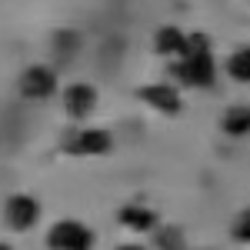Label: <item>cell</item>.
<instances>
[{
  "label": "cell",
  "instance_id": "cell-1",
  "mask_svg": "<svg viewBox=\"0 0 250 250\" xmlns=\"http://www.w3.org/2000/svg\"><path fill=\"white\" fill-rule=\"evenodd\" d=\"M170 80L177 87H197V90H210L217 83V63L210 54V40L204 34H190L187 54L170 63Z\"/></svg>",
  "mask_w": 250,
  "mask_h": 250
},
{
  "label": "cell",
  "instance_id": "cell-2",
  "mask_svg": "<svg viewBox=\"0 0 250 250\" xmlns=\"http://www.w3.org/2000/svg\"><path fill=\"white\" fill-rule=\"evenodd\" d=\"M60 90L57 70L47 67V63H30L27 70H20L17 77V94L23 100H50Z\"/></svg>",
  "mask_w": 250,
  "mask_h": 250
},
{
  "label": "cell",
  "instance_id": "cell-3",
  "mask_svg": "<svg viewBox=\"0 0 250 250\" xmlns=\"http://www.w3.org/2000/svg\"><path fill=\"white\" fill-rule=\"evenodd\" d=\"M40 213H43V207H40L37 197H30V193H10L7 204H3V224L14 233H30L40 224Z\"/></svg>",
  "mask_w": 250,
  "mask_h": 250
},
{
  "label": "cell",
  "instance_id": "cell-4",
  "mask_svg": "<svg viewBox=\"0 0 250 250\" xmlns=\"http://www.w3.org/2000/svg\"><path fill=\"white\" fill-rule=\"evenodd\" d=\"M47 250H94V230L83 220H57L47 230Z\"/></svg>",
  "mask_w": 250,
  "mask_h": 250
},
{
  "label": "cell",
  "instance_id": "cell-5",
  "mask_svg": "<svg viewBox=\"0 0 250 250\" xmlns=\"http://www.w3.org/2000/svg\"><path fill=\"white\" fill-rule=\"evenodd\" d=\"M137 100L160 117H177L184 110V97H180V87L173 80L170 83H144L137 90Z\"/></svg>",
  "mask_w": 250,
  "mask_h": 250
},
{
  "label": "cell",
  "instance_id": "cell-6",
  "mask_svg": "<svg viewBox=\"0 0 250 250\" xmlns=\"http://www.w3.org/2000/svg\"><path fill=\"white\" fill-rule=\"evenodd\" d=\"M114 150V134L104 127H83L70 140H63V154L70 157H104Z\"/></svg>",
  "mask_w": 250,
  "mask_h": 250
},
{
  "label": "cell",
  "instance_id": "cell-7",
  "mask_svg": "<svg viewBox=\"0 0 250 250\" xmlns=\"http://www.w3.org/2000/svg\"><path fill=\"white\" fill-rule=\"evenodd\" d=\"M97 87L94 83H67L63 90H60V104H63V114L70 117V120H87V117L97 110Z\"/></svg>",
  "mask_w": 250,
  "mask_h": 250
},
{
  "label": "cell",
  "instance_id": "cell-8",
  "mask_svg": "<svg viewBox=\"0 0 250 250\" xmlns=\"http://www.w3.org/2000/svg\"><path fill=\"white\" fill-rule=\"evenodd\" d=\"M117 220H120L127 230H134V233H154L157 227H160L157 210H154V207H147V204H140V200L124 204V207L117 210Z\"/></svg>",
  "mask_w": 250,
  "mask_h": 250
},
{
  "label": "cell",
  "instance_id": "cell-9",
  "mask_svg": "<svg viewBox=\"0 0 250 250\" xmlns=\"http://www.w3.org/2000/svg\"><path fill=\"white\" fill-rule=\"evenodd\" d=\"M190 47V34H184L180 27H160L154 34V50L167 60H180Z\"/></svg>",
  "mask_w": 250,
  "mask_h": 250
},
{
  "label": "cell",
  "instance_id": "cell-10",
  "mask_svg": "<svg viewBox=\"0 0 250 250\" xmlns=\"http://www.w3.org/2000/svg\"><path fill=\"white\" fill-rule=\"evenodd\" d=\"M220 130L227 137H250V104H230L220 114Z\"/></svg>",
  "mask_w": 250,
  "mask_h": 250
},
{
  "label": "cell",
  "instance_id": "cell-11",
  "mask_svg": "<svg viewBox=\"0 0 250 250\" xmlns=\"http://www.w3.org/2000/svg\"><path fill=\"white\" fill-rule=\"evenodd\" d=\"M154 250H190L187 247V233L177 224H160L154 230Z\"/></svg>",
  "mask_w": 250,
  "mask_h": 250
},
{
  "label": "cell",
  "instance_id": "cell-12",
  "mask_svg": "<svg viewBox=\"0 0 250 250\" xmlns=\"http://www.w3.org/2000/svg\"><path fill=\"white\" fill-rule=\"evenodd\" d=\"M227 77L237 83H250V47H240L227 57Z\"/></svg>",
  "mask_w": 250,
  "mask_h": 250
},
{
  "label": "cell",
  "instance_id": "cell-13",
  "mask_svg": "<svg viewBox=\"0 0 250 250\" xmlns=\"http://www.w3.org/2000/svg\"><path fill=\"white\" fill-rule=\"evenodd\" d=\"M230 240L233 244H250V204L230 220Z\"/></svg>",
  "mask_w": 250,
  "mask_h": 250
},
{
  "label": "cell",
  "instance_id": "cell-14",
  "mask_svg": "<svg viewBox=\"0 0 250 250\" xmlns=\"http://www.w3.org/2000/svg\"><path fill=\"white\" fill-rule=\"evenodd\" d=\"M114 250H147V247H140V244H120V247H114Z\"/></svg>",
  "mask_w": 250,
  "mask_h": 250
},
{
  "label": "cell",
  "instance_id": "cell-15",
  "mask_svg": "<svg viewBox=\"0 0 250 250\" xmlns=\"http://www.w3.org/2000/svg\"><path fill=\"white\" fill-rule=\"evenodd\" d=\"M0 250H14V247H10V244H3V240H0Z\"/></svg>",
  "mask_w": 250,
  "mask_h": 250
},
{
  "label": "cell",
  "instance_id": "cell-16",
  "mask_svg": "<svg viewBox=\"0 0 250 250\" xmlns=\"http://www.w3.org/2000/svg\"><path fill=\"white\" fill-rule=\"evenodd\" d=\"M200 250H210V247H200Z\"/></svg>",
  "mask_w": 250,
  "mask_h": 250
}]
</instances>
